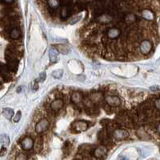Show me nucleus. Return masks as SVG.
Masks as SVG:
<instances>
[{
    "label": "nucleus",
    "mask_w": 160,
    "mask_h": 160,
    "mask_svg": "<svg viewBox=\"0 0 160 160\" xmlns=\"http://www.w3.org/2000/svg\"><path fill=\"white\" fill-rule=\"evenodd\" d=\"M152 49V42L150 40L143 39L139 43V51L142 55H147Z\"/></svg>",
    "instance_id": "nucleus-1"
},
{
    "label": "nucleus",
    "mask_w": 160,
    "mask_h": 160,
    "mask_svg": "<svg viewBox=\"0 0 160 160\" xmlns=\"http://www.w3.org/2000/svg\"><path fill=\"white\" fill-rule=\"evenodd\" d=\"M112 137L115 140L118 141H122V140L127 139L129 137V133L127 130L122 129V128H116L112 132Z\"/></svg>",
    "instance_id": "nucleus-2"
},
{
    "label": "nucleus",
    "mask_w": 160,
    "mask_h": 160,
    "mask_svg": "<svg viewBox=\"0 0 160 160\" xmlns=\"http://www.w3.org/2000/svg\"><path fill=\"white\" fill-rule=\"evenodd\" d=\"M49 127V122L47 118H42L39 120L37 122V124L35 125V131L38 133H42V132L47 131L48 128Z\"/></svg>",
    "instance_id": "nucleus-3"
},
{
    "label": "nucleus",
    "mask_w": 160,
    "mask_h": 160,
    "mask_svg": "<svg viewBox=\"0 0 160 160\" xmlns=\"http://www.w3.org/2000/svg\"><path fill=\"white\" fill-rule=\"evenodd\" d=\"M21 147H22V149L29 151L34 147V141L32 138L27 136V137L23 138L21 141Z\"/></svg>",
    "instance_id": "nucleus-4"
},
{
    "label": "nucleus",
    "mask_w": 160,
    "mask_h": 160,
    "mask_svg": "<svg viewBox=\"0 0 160 160\" xmlns=\"http://www.w3.org/2000/svg\"><path fill=\"white\" fill-rule=\"evenodd\" d=\"M105 102L111 107H118L121 103V100L118 96L114 95H108L105 97Z\"/></svg>",
    "instance_id": "nucleus-5"
},
{
    "label": "nucleus",
    "mask_w": 160,
    "mask_h": 160,
    "mask_svg": "<svg viewBox=\"0 0 160 160\" xmlns=\"http://www.w3.org/2000/svg\"><path fill=\"white\" fill-rule=\"evenodd\" d=\"M141 16L145 21H153L155 19V14L150 8H142L141 10Z\"/></svg>",
    "instance_id": "nucleus-6"
},
{
    "label": "nucleus",
    "mask_w": 160,
    "mask_h": 160,
    "mask_svg": "<svg viewBox=\"0 0 160 160\" xmlns=\"http://www.w3.org/2000/svg\"><path fill=\"white\" fill-rule=\"evenodd\" d=\"M73 129H75L77 132H82V131H86L88 129V124L87 122H85L83 120H78L73 122Z\"/></svg>",
    "instance_id": "nucleus-7"
},
{
    "label": "nucleus",
    "mask_w": 160,
    "mask_h": 160,
    "mask_svg": "<svg viewBox=\"0 0 160 160\" xmlns=\"http://www.w3.org/2000/svg\"><path fill=\"white\" fill-rule=\"evenodd\" d=\"M92 154H93L94 158H96L98 159H102V158H103L107 155V148L105 147H103V146L96 148L93 150Z\"/></svg>",
    "instance_id": "nucleus-8"
},
{
    "label": "nucleus",
    "mask_w": 160,
    "mask_h": 160,
    "mask_svg": "<svg viewBox=\"0 0 160 160\" xmlns=\"http://www.w3.org/2000/svg\"><path fill=\"white\" fill-rule=\"evenodd\" d=\"M108 38H110V39H116L118 38L119 37L120 34H121V31H120L119 28H118L116 27L110 28L107 30V32H106Z\"/></svg>",
    "instance_id": "nucleus-9"
},
{
    "label": "nucleus",
    "mask_w": 160,
    "mask_h": 160,
    "mask_svg": "<svg viewBox=\"0 0 160 160\" xmlns=\"http://www.w3.org/2000/svg\"><path fill=\"white\" fill-rule=\"evenodd\" d=\"M63 103H64L63 100H62L61 98H57L50 103V108L52 111H58L63 107Z\"/></svg>",
    "instance_id": "nucleus-10"
},
{
    "label": "nucleus",
    "mask_w": 160,
    "mask_h": 160,
    "mask_svg": "<svg viewBox=\"0 0 160 160\" xmlns=\"http://www.w3.org/2000/svg\"><path fill=\"white\" fill-rule=\"evenodd\" d=\"M112 17L110 14H108H108L107 13H103V14L100 15V16L97 17L98 22H100V23H103V24L112 22Z\"/></svg>",
    "instance_id": "nucleus-11"
},
{
    "label": "nucleus",
    "mask_w": 160,
    "mask_h": 160,
    "mask_svg": "<svg viewBox=\"0 0 160 160\" xmlns=\"http://www.w3.org/2000/svg\"><path fill=\"white\" fill-rule=\"evenodd\" d=\"M21 37V31L17 28H12L9 32V38L12 40H17Z\"/></svg>",
    "instance_id": "nucleus-12"
},
{
    "label": "nucleus",
    "mask_w": 160,
    "mask_h": 160,
    "mask_svg": "<svg viewBox=\"0 0 160 160\" xmlns=\"http://www.w3.org/2000/svg\"><path fill=\"white\" fill-rule=\"evenodd\" d=\"M56 49H57L58 52L62 53V54H68L70 52L69 47L64 44L56 45Z\"/></svg>",
    "instance_id": "nucleus-13"
},
{
    "label": "nucleus",
    "mask_w": 160,
    "mask_h": 160,
    "mask_svg": "<svg viewBox=\"0 0 160 160\" xmlns=\"http://www.w3.org/2000/svg\"><path fill=\"white\" fill-rule=\"evenodd\" d=\"M136 20H137V17L133 13H128V14L125 15L124 21L128 25L132 24L133 22H136Z\"/></svg>",
    "instance_id": "nucleus-14"
},
{
    "label": "nucleus",
    "mask_w": 160,
    "mask_h": 160,
    "mask_svg": "<svg viewBox=\"0 0 160 160\" xmlns=\"http://www.w3.org/2000/svg\"><path fill=\"white\" fill-rule=\"evenodd\" d=\"M70 8H71V5H64V6L62 8L61 12H60V15H61L62 18L64 19V18H66L69 15Z\"/></svg>",
    "instance_id": "nucleus-15"
},
{
    "label": "nucleus",
    "mask_w": 160,
    "mask_h": 160,
    "mask_svg": "<svg viewBox=\"0 0 160 160\" xmlns=\"http://www.w3.org/2000/svg\"><path fill=\"white\" fill-rule=\"evenodd\" d=\"M47 3L48 7L52 9H57L60 6V0H47Z\"/></svg>",
    "instance_id": "nucleus-16"
},
{
    "label": "nucleus",
    "mask_w": 160,
    "mask_h": 160,
    "mask_svg": "<svg viewBox=\"0 0 160 160\" xmlns=\"http://www.w3.org/2000/svg\"><path fill=\"white\" fill-rule=\"evenodd\" d=\"M82 98V93H80L79 92H75L72 94V97H71V100H72V102L74 103H78V102H81V100Z\"/></svg>",
    "instance_id": "nucleus-17"
},
{
    "label": "nucleus",
    "mask_w": 160,
    "mask_h": 160,
    "mask_svg": "<svg viewBox=\"0 0 160 160\" xmlns=\"http://www.w3.org/2000/svg\"><path fill=\"white\" fill-rule=\"evenodd\" d=\"M137 134H138V136L139 137L140 139L148 140V139H149V138H150L149 135L148 134L147 132H145V130L142 129V128H139V129L138 130Z\"/></svg>",
    "instance_id": "nucleus-18"
},
{
    "label": "nucleus",
    "mask_w": 160,
    "mask_h": 160,
    "mask_svg": "<svg viewBox=\"0 0 160 160\" xmlns=\"http://www.w3.org/2000/svg\"><path fill=\"white\" fill-rule=\"evenodd\" d=\"M2 113L4 115L5 118H7L8 119H11L13 116V110L9 108H6L2 111Z\"/></svg>",
    "instance_id": "nucleus-19"
},
{
    "label": "nucleus",
    "mask_w": 160,
    "mask_h": 160,
    "mask_svg": "<svg viewBox=\"0 0 160 160\" xmlns=\"http://www.w3.org/2000/svg\"><path fill=\"white\" fill-rule=\"evenodd\" d=\"M57 55L58 53L56 50L52 49V48H51V49L49 50V58L50 60H51L52 62H57Z\"/></svg>",
    "instance_id": "nucleus-20"
},
{
    "label": "nucleus",
    "mask_w": 160,
    "mask_h": 160,
    "mask_svg": "<svg viewBox=\"0 0 160 160\" xmlns=\"http://www.w3.org/2000/svg\"><path fill=\"white\" fill-rule=\"evenodd\" d=\"M1 142L3 147H7L9 144V137L6 134H2L1 137Z\"/></svg>",
    "instance_id": "nucleus-21"
},
{
    "label": "nucleus",
    "mask_w": 160,
    "mask_h": 160,
    "mask_svg": "<svg viewBox=\"0 0 160 160\" xmlns=\"http://www.w3.org/2000/svg\"><path fill=\"white\" fill-rule=\"evenodd\" d=\"M62 69H58L55 70L53 72H52V76L55 78H62Z\"/></svg>",
    "instance_id": "nucleus-22"
},
{
    "label": "nucleus",
    "mask_w": 160,
    "mask_h": 160,
    "mask_svg": "<svg viewBox=\"0 0 160 160\" xmlns=\"http://www.w3.org/2000/svg\"><path fill=\"white\" fill-rule=\"evenodd\" d=\"M14 160H28V156L25 154V153L19 152V153L17 154V156L15 157Z\"/></svg>",
    "instance_id": "nucleus-23"
},
{
    "label": "nucleus",
    "mask_w": 160,
    "mask_h": 160,
    "mask_svg": "<svg viewBox=\"0 0 160 160\" xmlns=\"http://www.w3.org/2000/svg\"><path fill=\"white\" fill-rule=\"evenodd\" d=\"M21 116H22V112H21V111H18L17 113H16V114L13 116V118H12V121L15 122H18L20 120V118H21Z\"/></svg>",
    "instance_id": "nucleus-24"
},
{
    "label": "nucleus",
    "mask_w": 160,
    "mask_h": 160,
    "mask_svg": "<svg viewBox=\"0 0 160 160\" xmlns=\"http://www.w3.org/2000/svg\"><path fill=\"white\" fill-rule=\"evenodd\" d=\"M154 106L158 110H159V111H160V98H157V99H155Z\"/></svg>",
    "instance_id": "nucleus-25"
},
{
    "label": "nucleus",
    "mask_w": 160,
    "mask_h": 160,
    "mask_svg": "<svg viewBox=\"0 0 160 160\" xmlns=\"http://www.w3.org/2000/svg\"><path fill=\"white\" fill-rule=\"evenodd\" d=\"M6 153H7V148L2 147V148L0 149V157H2V156H4Z\"/></svg>",
    "instance_id": "nucleus-26"
},
{
    "label": "nucleus",
    "mask_w": 160,
    "mask_h": 160,
    "mask_svg": "<svg viewBox=\"0 0 160 160\" xmlns=\"http://www.w3.org/2000/svg\"><path fill=\"white\" fill-rule=\"evenodd\" d=\"M45 77H46V74H45V72H42V73H40L39 75V80L41 82H43L45 80Z\"/></svg>",
    "instance_id": "nucleus-27"
},
{
    "label": "nucleus",
    "mask_w": 160,
    "mask_h": 160,
    "mask_svg": "<svg viewBox=\"0 0 160 160\" xmlns=\"http://www.w3.org/2000/svg\"><path fill=\"white\" fill-rule=\"evenodd\" d=\"M60 2H64L65 5H71V3H72V0H60Z\"/></svg>",
    "instance_id": "nucleus-28"
},
{
    "label": "nucleus",
    "mask_w": 160,
    "mask_h": 160,
    "mask_svg": "<svg viewBox=\"0 0 160 160\" xmlns=\"http://www.w3.org/2000/svg\"><path fill=\"white\" fill-rule=\"evenodd\" d=\"M2 1L6 3H12L13 2V0H2Z\"/></svg>",
    "instance_id": "nucleus-29"
},
{
    "label": "nucleus",
    "mask_w": 160,
    "mask_h": 160,
    "mask_svg": "<svg viewBox=\"0 0 160 160\" xmlns=\"http://www.w3.org/2000/svg\"><path fill=\"white\" fill-rule=\"evenodd\" d=\"M157 129H158V132H159V133H160V123L158 125Z\"/></svg>",
    "instance_id": "nucleus-30"
},
{
    "label": "nucleus",
    "mask_w": 160,
    "mask_h": 160,
    "mask_svg": "<svg viewBox=\"0 0 160 160\" xmlns=\"http://www.w3.org/2000/svg\"><path fill=\"white\" fill-rule=\"evenodd\" d=\"M121 160H128V159H127V158L121 157Z\"/></svg>",
    "instance_id": "nucleus-31"
},
{
    "label": "nucleus",
    "mask_w": 160,
    "mask_h": 160,
    "mask_svg": "<svg viewBox=\"0 0 160 160\" xmlns=\"http://www.w3.org/2000/svg\"><path fill=\"white\" fill-rule=\"evenodd\" d=\"M19 91H21V88H18V92H19Z\"/></svg>",
    "instance_id": "nucleus-32"
}]
</instances>
